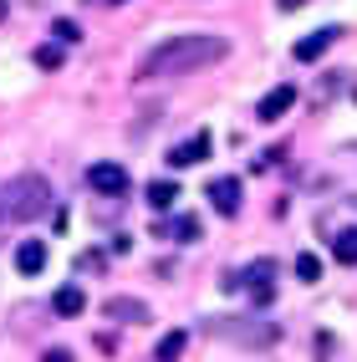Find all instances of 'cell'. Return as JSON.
<instances>
[{
	"mask_svg": "<svg viewBox=\"0 0 357 362\" xmlns=\"http://www.w3.org/2000/svg\"><path fill=\"white\" fill-rule=\"evenodd\" d=\"M52 31H57V41H82V26H77V21H66V16L57 21Z\"/></svg>",
	"mask_w": 357,
	"mask_h": 362,
	"instance_id": "d6986e66",
	"label": "cell"
},
{
	"mask_svg": "<svg viewBox=\"0 0 357 362\" xmlns=\"http://www.w3.org/2000/svg\"><path fill=\"white\" fill-rule=\"evenodd\" d=\"M16 271H21V276H41V271H46V245H41V240L16 245Z\"/></svg>",
	"mask_w": 357,
	"mask_h": 362,
	"instance_id": "30bf717a",
	"label": "cell"
},
{
	"mask_svg": "<svg viewBox=\"0 0 357 362\" xmlns=\"http://www.w3.org/2000/svg\"><path fill=\"white\" fill-rule=\"evenodd\" d=\"M296 107V87H271L266 92V98H260V107H255V117H260V123H276V117H286V112H291Z\"/></svg>",
	"mask_w": 357,
	"mask_h": 362,
	"instance_id": "8992f818",
	"label": "cell"
},
{
	"mask_svg": "<svg viewBox=\"0 0 357 362\" xmlns=\"http://www.w3.org/2000/svg\"><path fill=\"white\" fill-rule=\"evenodd\" d=\"M87 184L98 189V194H107V199H123V194H128V168H117V163H92V168H87Z\"/></svg>",
	"mask_w": 357,
	"mask_h": 362,
	"instance_id": "277c9868",
	"label": "cell"
},
{
	"mask_svg": "<svg viewBox=\"0 0 357 362\" xmlns=\"http://www.w3.org/2000/svg\"><path fill=\"white\" fill-rule=\"evenodd\" d=\"M52 311H57V317H82V311H87V296L77 291V286H62V291L52 296Z\"/></svg>",
	"mask_w": 357,
	"mask_h": 362,
	"instance_id": "8fae6325",
	"label": "cell"
},
{
	"mask_svg": "<svg viewBox=\"0 0 357 362\" xmlns=\"http://www.w3.org/2000/svg\"><path fill=\"white\" fill-rule=\"evenodd\" d=\"M240 286L250 291L255 306H271V296H276V265H271V260H255L250 271L240 276Z\"/></svg>",
	"mask_w": 357,
	"mask_h": 362,
	"instance_id": "3957f363",
	"label": "cell"
},
{
	"mask_svg": "<svg viewBox=\"0 0 357 362\" xmlns=\"http://www.w3.org/2000/svg\"><path fill=\"white\" fill-rule=\"evenodd\" d=\"M332 255H337L342 265H357V225H352V230H342L337 240H332Z\"/></svg>",
	"mask_w": 357,
	"mask_h": 362,
	"instance_id": "9a60e30c",
	"label": "cell"
},
{
	"mask_svg": "<svg viewBox=\"0 0 357 362\" xmlns=\"http://www.w3.org/2000/svg\"><path fill=\"white\" fill-rule=\"evenodd\" d=\"M337 36H342L337 26H322V31H312V36H301V41H296V62H322V52H327Z\"/></svg>",
	"mask_w": 357,
	"mask_h": 362,
	"instance_id": "9c48e42d",
	"label": "cell"
},
{
	"mask_svg": "<svg viewBox=\"0 0 357 362\" xmlns=\"http://www.w3.org/2000/svg\"><path fill=\"white\" fill-rule=\"evenodd\" d=\"M276 6H281V11H296V6H301V0H276Z\"/></svg>",
	"mask_w": 357,
	"mask_h": 362,
	"instance_id": "44dd1931",
	"label": "cell"
},
{
	"mask_svg": "<svg viewBox=\"0 0 357 362\" xmlns=\"http://www.w3.org/2000/svg\"><path fill=\"white\" fill-rule=\"evenodd\" d=\"M41 362H77V357H71V352H66V347H52V352H46V357H41Z\"/></svg>",
	"mask_w": 357,
	"mask_h": 362,
	"instance_id": "ffe728a7",
	"label": "cell"
},
{
	"mask_svg": "<svg viewBox=\"0 0 357 362\" xmlns=\"http://www.w3.org/2000/svg\"><path fill=\"white\" fill-rule=\"evenodd\" d=\"M0 21H6V0H0Z\"/></svg>",
	"mask_w": 357,
	"mask_h": 362,
	"instance_id": "603a6c76",
	"label": "cell"
},
{
	"mask_svg": "<svg viewBox=\"0 0 357 362\" xmlns=\"http://www.w3.org/2000/svg\"><path fill=\"white\" fill-rule=\"evenodd\" d=\"M107 317H112V322H148V306H143V301H128V296H112V301H107Z\"/></svg>",
	"mask_w": 357,
	"mask_h": 362,
	"instance_id": "7c38bea8",
	"label": "cell"
},
{
	"mask_svg": "<svg viewBox=\"0 0 357 362\" xmlns=\"http://www.w3.org/2000/svg\"><path fill=\"white\" fill-rule=\"evenodd\" d=\"M240 199H245V194H240V179H214V184H209V204L220 209L225 220L240 214Z\"/></svg>",
	"mask_w": 357,
	"mask_h": 362,
	"instance_id": "52a82bcc",
	"label": "cell"
},
{
	"mask_svg": "<svg viewBox=\"0 0 357 362\" xmlns=\"http://www.w3.org/2000/svg\"><path fill=\"white\" fill-rule=\"evenodd\" d=\"M169 235L179 240V245H189V240H199V220H194V214H179V220L169 225Z\"/></svg>",
	"mask_w": 357,
	"mask_h": 362,
	"instance_id": "2e32d148",
	"label": "cell"
},
{
	"mask_svg": "<svg viewBox=\"0 0 357 362\" xmlns=\"http://www.w3.org/2000/svg\"><path fill=\"white\" fill-rule=\"evenodd\" d=\"M209 332H220V337H235V342H250V347H271L276 342V327H250V322H214Z\"/></svg>",
	"mask_w": 357,
	"mask_h": 362,
	"instance_id": "5b68a950",
	"label": "cell"
},
{
	"mask_svg": "<svg viewBox=\"0 0 357 362\" xmlns=\"http://www.w3.org/2000/svg\"><path fill=\"white\" fill-rule=\"evenodd\" d=\"M296 276H301V281H317V276H322V260H317V255H301V260H296Z\"/></svg>",
	"mask_w": 357,
	"mask_h": 362,
	"instance_id": "ac0fdd59",
	"label": "cell"
},
{
	"mask_svg": "<svg viewBox=\"0 0 357 362\" xmlns=\"http://www.w3.org/2000/svg\"><path fill=\"white\" fill-rule=\"evenodd\" d=\"M184 342H189V332H169V337H163V342L153 347V362H179Z\"/></svg>",
	"mask_w": 357,
	"mask_h": 362,
	"instance_id": "5bb4252c",
	"label": "cell"
},
{
	"mask_svg": "<svg viewBox=\"0 0 357 362\" xmlns=\"http://www.w3.org/2000/svg\"><path fill=\"white\" fill-rule=\"evenodd\" d=\"M107 6H128V0H107Z\"/></svg>",
	"mask_w": 357,
	"mask_h": 362,
	"instance_id": "7402d4cb",
	"label": "cell"
},
{
	"mask_svg": "<svg viewBox=\"0 0 357 362\" xmlns=\"http://www.w3.org/2000/svg\"><path fill=\"white\" fill-rule=\"evenodd\" d=\"M174 199H179V184H174V179H153V184H148V204H153V209H169Z\"/></svg>",
	"mask_w": 357,
	"mask_h": 362,
	"instance_id": "4fadbf2b",
	"label": "cell"
},
{
	"mask_svg": "<svg viewBox=\"0 0 357 362\" xmlns=\"http://www.w3.org/2000/svg\"><path fill=\"white\" fill-rule=\"evenodd\" d=\"M209 148H214V143H209V133H194V138H184L179 148L169 153V163H174V168H189V163H204V158H209Z\"/></svg>",
	"mask_w": 357,
	"mask_h": 362,
	"instance_id": "ba28073f",
	"label": "cell"
},
{
	"mask_svg": "<svg viewBox=\"0 0 357 362\" xmlns=\"http://www.w3.org/2000/svg\"><path fill=\"white\" fill-rule=\"evenodd\" d=\"M52 204V184L41 174H21L11 184H0V225H26Z\"/></svg>",
	"mask_w": 357,
	"mask_h": 362,
	"instance_id": "7a4b0ae2",
	"label": "cell"
},
{
	"mask_svg": "<svg viewBox=\"0 0 357 362\" xmlns=\"http://www.w3.org/2000/svg\"><path fill=\"white\" fill-rule=\"evenodd\" d=\"M225 57H230L225 36H174V41H163L143 57L138 77H189V71H204Z\"/></svg>",
	"mask_w": 357,
	"mask_h": 362,
	"instance_id": "6da1fadb",
	"label": "cell"
},
{
	"mask_svg": "<svg viewBox=\"0 0 357 362\" xmlns=\"http://www.w3.org/2000/svg\"><path fill=\"white\" fill-rule=\"evenodd\" d=\"M62 62H66V57H62V46H41V52H36V66H41V71H57Z\"/></svg>",
	"mask_w": 357,
	"mask_h": 362,
	"instance_id": "e0dca14e",
	"label": "cell"
}]
</instances>
